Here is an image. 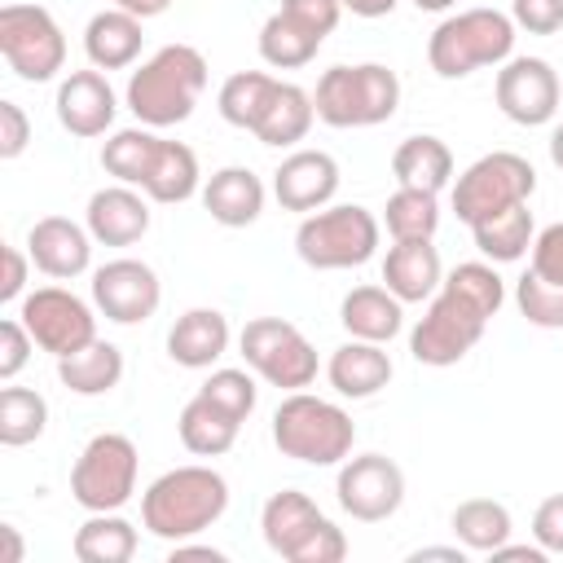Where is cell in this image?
Masks as SVG:
<instances>
[{
  "label": "cell",
  "instance_id": "1",
  "mask_svg": "<svg viewBox=\"0 0 563 563\" xmlns=\"http://www.w3.org/2000/svg\"><path fill=\"white\" fill-rule=\"evenodd\" d=\"M229 510V484L211 466H176L163 471L141 493V523L158 541H189L211 528Z\"/></svg>",
  "mask_w": 563,
  "mask_h": 563
},
{
  "label": "cell",
  "instance_id": "2",
  "mask_svg": "<svg viewBox=\"0 0 563 563\" xmlns=\"http://www.w3.org/2000/svg\"><path fill=\"white\" fill-rule=\"evenodd\" d=\"M207 88V57L194 44H167L128 79V110L145 128H176L194 114Z\"/></svg>",
  "mask_w": 563,
  "mask_h": 563
},
{
  "label": "cell",
  "instance_id": "3",
  "mask_svg": "<svg viewBox=\"0 0 563 563\" xmlns=\"http://www.w3.org/2000/svg\"><path fill=\"white\" fill-rule=\"evenodd\" d=\"M273 444L282 449V457H295L308 466H339L356 444V427H352V413L339 409L334 400L290 391L273 409Z\"/></svg>",
  "mask_w": 563,
  "mask_h": 563
},
{
  "label": "cell",
  "instance_id": "4",
  "mask_svg": "<svg viewBox=\"0 0 563 563\" xmlns=\"http://www.w3.org/2000/svg\"><path fill=\"white\" fill-rule=\"evenodd\" d=\"M515 53V22L501 9H462L427 40V62L440 79H466L479 66H501Z\"/></svg>",
  "mask_w": 563,
  "mask_h": 563
},
{
  "label": "cell",
  "instance_id": "5",
  "mask_svg": "<svg viewBox=\"0 0 563 563\" xmlns=\"http://www.w3.org/2000/svg\"><path fill=\"white\" fill-rule=\"evenodd\" d=\"M312 106H317V119L330 128H374V123H387L396 114L400 79L383 62L330 66L317 79Z\"/></svg>",
  "mask_w": 563,
  "mask_h": 563
},
{
  "label": "cell",
  "instance_id": "6",
  "mask_svg": "<svg viewBox=\"0 0 563 563\" xmlns=\"http://www.w3.org/2000/svg\"><path fill=\"white\" fill-rule=\"evenodd\" d=\"M378 216L361 202H334L321 211H308L295 229V251L308 268L334 273V268H361L378 251Z\"/></svg>",
  "mask_w": 563,
  "mask_h": 563
},
{
  "label": "cell",
  "instance_id": "7",
  "mask_svg": "<svg viewBox=\"0 0 563 563\" xmlns=\"http://www.w3.org/2000/svg\"><path fill=\"white\" fill-rule=\"evenodd\" d=\"M493 321L488 308H479L471 295H462L457 286L440 282V290L431 295L427 312L418 317V325L409 330V352L418 365H457L479 339H484V325Z\"/></svg>",
  "mask_w": 563,
  "mask_h": 563
},
{
  "label": "cell",
  "instance_id": "8",
  "mask_svg": "<svg viewBox=\"0 0 563 563\" xmlns=\"http://www.w3.org/2000/svg\"><path fill=\"white\" fill-rule=\"evenodd\" d=\"M537 189V172L523 154L515 150H493L475 158L457 180H453V211L462 224H479L506 207L528 202Z\"/></svg>",
  "mask_w": 563,
  "mask_h": 563
},
{
  "label": "cell",
  "instance_id": "9",
  "mask_svg": "<svg viewBox=\"0 0 563 563\" xmlns=\"http://www.w3.org/2000/svg\"><path fill=\"white\" fill-rule=\"evenodd\" d=\"M0 57L26 84H48L66 66V35L44 4L9 0L0 9Z\"/></svg>",
  "mask_w": 563,
  "mask_h": 563
},
{
  "label": "cell",
  "instance_id": "10",
  "mask_svg": "<svg viewBox=\"0 0 563 563\" xmlns=\"http://www.w3.org/2000/svg\"><path fill=\"white\" fill-rule=\"evenodd\" d=\"M136 444L119 431L92 435L75 466H70V497L92 515V510H119L136 493Z\"/></svg>",
  "mask_w": 563,
  "mask_h": 563
},
{
  "label": "cell",
  "instance_id": "11",
  "mask_svg": "<svg viewBox=\"0 0 563 563\" xmlns=\"http://www.w3.org/2000/svg\"><path fill=\"white\" fill-rule=\"evenodd\" d=\"M242 361L273 387L303 391L317 378V347L303 339V330L286 317H255L238 334Z\"/></svg>",
  "mask_w": 563,
  "mask_h": 563
},
{
  "label": "cell",
  "instance_id": "12",
  "mask_svg": "<svg viewBox=\"0 0 563 563\" xmlns=\"http://www.w3.org/2000/svg\"><path fill=\"white\" fill-rule=\"evenodd\" d=\"M18 317L31 330L35 347L40 352H53V356H70V352H79L84 343L97 339L92 308L75 290H66V286H40V290H31L22 299V308H18Z\"/></svg>",
  "mask_w": 563,
  "mask_h": 563
},
{
  "label": "cell",
  "instance_id": "13",
  "mask_svg": "<svg viewBox=\"0 0 563 563\" xmlns=\"http://www.w3.org/2000/svg\"><path fill=\"white\" fill-rule=\"evenodd\" d=\"M339 506L361 523H383L405 501V471L383 453H356L339 466Z\"/></svg>",
  "mask_w": 563,
  "mask_h": 563
},
{
  "label": "cell",
  "instance_id": "14",
  "mask_svg": "<svg viewBox=\"0 0 563 563\" xmlns=\"http://www.w3.org/2000/svg\"><path fill=\"white\" fill-rule=\"evenodd\" d=\"M493 92H497L501 114L510 123H519V128L550 123L559 114V97H563L559 70L545 57H510V62H501Z\"/></svg>",
  "mask_w": 563,
  "mask_h": 563
},
{
  "label": "cell",
  "instance_id": "15",
  "mask_svg": "<svg viewBox=\"0 0 563 563\" xmlns=\"http://www.w3.org/2000/svg\"><path fill=\"white\" fill-rule=\"evenodd\" d=\"M163 299V286H158V273L145 264V260H110L92 273V303L119 321V325H136V321H150L154 308Z\"/></svg>",
  "mask_w": 563,
  "mask_h": 563
},
{
  "label": "cell",
  "instance_id": "16",
  "mask_svg": "<svg viewBox=\"0 0 563 563\" xmlns=\"http://www.w3.org/2000/svg\"><path fill=\"white\" fill-rule=\"evenodd\" d=\"M26 255L44 277L70 282L92 264V233L88 224H75L66 216H44L26 233Z\"/></svg>",
  "mask_w": 563,
  "mask_h": 563
},
{
  "label": "cell",
  "instance_id": "17",
  "mask_svg": "<svg viewBox=\"0 0 563 563\" xmlns=\"http://www.w3.org/2000/svg\"><path fill=\"white\" fill-rule=\"evenodd\" d=\"M273 194L286 211H321L339 194V163L325 150H295L273 172Z\"/></svg>",
  "mask_w": 563,
  "mask_h": 563
},
{
  "label": "cell",
  "instance_id": "18",
  "mask_svg": "<svg viewBox=\"0 0 563 563\" xmlns=\"http://www.w3.org/2000/svg\"><path fill=\"white\" fill-rule=\"evenodd\" d=\"M57 123L70 132V136H101L110 123H114V88L101 70H70L62 84H57Z\"/></svg>",
  "mask_w": 563,
  "mask_h": 563
},
{
  "label": "cell",
  "instance_id": "19",
  "mask_svg": "<svg viewBox=\"0 0 563 563\" xmlns=\"http://www.w3.org/2000/svg\"><path fill=\"white\" fill-rule=\"evenodd\" d=\"M84 220H88L92 242H101V246H132L150 229V202L136 194V185L119 180V185H106V189H97L88 198Z\"/></svg>",
  "mask_w": 563,
  "mask_h": 563
},
{
  "label": "cell",
  "instance_id": "20",
  "mask_svg": "<svg viewBox=\"0 0 563 563\" xmlns=\"http://www.w3.org/2000/svg\"><path fill=\"white\" fill-rule=\"evenodd\" d=\"M321 523H325V515H321L317 501H312L308 493H299V488L273 493V497L264 501V510H260V532H264L268 550L282 554V559H290V563L299 559V550L308 545V537H312Z\"/></svg>",
  "mask_w": 563,
  "mask_h": 563
},
{
  "label": "cell",
  "instance_id": "21",
  "mask_svg": "<svg viewBox=\"0 0 563 563\" xmlns=\"http://www.w3.org/2000/svg\"><path fill=\"white\" fill-rule=\"evenodd\" d=\"M383 282L400 303H422L440 290L444 268H440V251L431 246V238H405L391 242L387 260H383Z\"/></svg>",
  "mask_w": 563,
  "mask_h": 563
},
{
  "label": "cell",
  "instance_id": "22",
  "mask_svg": "<svg viewBox=\"0 0 563 563\" xmlns=\"http://www.w3.org/2000/svg\"><path fill=\"white\" fill-rule=\"evenodd\" d=\"M391 356L383 352V343H369V339H347L343 347L330 352V365H325V378L339 396L347 400H369L378 396L387 383H391Z\"/></svg>",
  "mask_w": 563,
  "mask_h": 563
},
{
  "label": "cell",
  "instance_id": "23",
  "mask_svg": "<svg viewBox=\"0 0 563 563\" xmlns=\"http://www.w3.org/2000/svg\"><path fill=\"white\" fill-rule=\"evenodd\" d=\"M202 207L224 229H246L264 211V180L251 167H220L202 185Z\"/></svg>",
  "mask_w": 563,
  "mask_h": 563
},
{
  "label": "cell",
  "instance_id": "24",
  "mask_svg": "<svg viewBox=\"0 0 563 563\" xmlns=\"http://www.w3.org/2000/svg\"><path fill=\"white\" fill-rule=\"evenodd\" d=\"M229 352V321L216 308H189L167 330V356L185 369H207Z\"/></svg>",
  "mask_w": 563,
  "mask_h": 563
},
{
  "label": "cell",
  "instance_id": "25",
  "mask_svg": "<svg viewBox=\"0 0 563 563\" xmlns=\"http://www.w3.org/2000/svg\"><path fill=\"white\" fill-rule=\"evenodd\" d=\"M141 18L128 9H101L84 26V53L97 70H123L141 53Z\"/></svg>",
  "mask_w": 563,
  "mask_h": 563
},
{
  "label": "cell",
  "instance_id": "26",
  "mask_svg": "<svg viewBox=\"0 0 563 563\" xmlns=\"http://www.w3.org/2000/svg\"><path fill=\"white\" fill-rule=\"evenodd\" d=\"M339 321L352 339H369V343H391L405 325V303L387 290V286H356L343 295L339 303Z\"/></svg>",
  "mask_w": 563,
  "mask_h": 563
},
{
  "label": "cell",
  "instance_id": "27",
  "mask_svg": "<svg viewBox=\"0 0 563 563\" xmlns=\"http://www.w3.org/2000/svg\"><path fill=\"white\" fill-rule=\"evenodd\" d=\"M391 176L396 185L405 189H427V194H440L449 180H453V154L440 136L422 132V136H405L391 154Z\"/></svg>",
  "mask_w": 563,
  "mask_h": 563
},
{
  "label": "cell",
  "instance_id": "28",
  "mask_svg": "<svg viewBox=\"0 0 563 563\" xmlns=\"http://www.w3.org/2000/svg\"><path fill=\"white\" fill-rule=\"evenodd\" d=\"M57 378L75 396H106L123 378V352L114 343H106V339H92L79 352L57 356Z\"/></svg>",
  "mask_w": 563,
  "mask_h": 563
},
{
  "label": "cell",
  "instance_id": "29",
  "mask_svg": "<svg viewBox=\"0 0 563 563\" xmlns=\"http://www.w3.org/2000/svg\"><path fill=\"white\" fill-rule=\"evenodd\" d=\"M238 427H242V418H233L229 409H220V405L207 400L202 391H198V396L180 409V418H176L180 444H185L189 453H198V457H220V453H229L233 440H238Z\"/></svg>",
  "mask_w": 563,
  "mask_h": 563
},
{
  "label": "cell",
  "instance_id": "30",
  "mask_svg": "<svg viewBox=\"0 0 563 563\" xmlns=\"http://www.w3.org/2000/svg\"><path fill=\"white\" fill-rule=\"evenodd\" d=\"M312 119H317L312 92H303L299 84H282V79H277V92H273L264 119L255 123V136H260V145L286 150V145H299V141L308 136Z\"/></svg>",
  "mask_w": 563,
  "mask_h": 563
},
{
  "label": "cell",
  "instance_id": "31",
  "mask_svg": "<svg viewBox=\"0 0 563 563\" xmlns=\"http://www.w3.org/2000/svg\"><path fill=\"white\" fill-rule=\"evenodd\" d=\"M136 554V528L119 510H92L75 528V559L79 563H128Z\"/></svg>",
  "mask_w": 563,
  "mask_h": 563
},
{
  "label": "cell",
  "instance_id": "32",
  "mask_svg": "<svg viewBox=\"0 0 563 563\" xmlns=\"http://www.w3.org/2000/svg\"><path fill=\"white\" fill-rule=\"evenodd\" d=\"M471 233H475L479 255H484V260H493V264H515V260H523V255L532 251V238H537L528 202L506 207V211H497V216H488V220L471 224Z\"/></svg>",
  "mask_w": 563,
  "mask_h": 563
},
{
  "label": "cell",
  "instance_id": "33",
  "mask_svg": "<svg viewBox=\"0 0 563 563\" xmlns=\"http://www.w3.org/2000/svg\"><path fill=\"white\" fill-rule=\"evenodd\" d=\"M449 528H453V537H457L471 554H493V550L506 545L510 532H515L510 510H506L501 501H493V497H466V501L453 510Z\"/></svg>",
  "mask_w": 563,
  "mask_h": 563
},
{
  "label": "cell",
  "instance_id": "34",
  "mask_svg": "<svg viewBox=\"0 0 563 563\" xmlns=\"http://www.w3.org/2000/svg\"><path fill=\"white\" fill-rule=\"evenodd\" d=\"M141 189L150 202H189L198 194V154L185 141H163Z\"/></svg>",
  "mask_w": 563,
  "mask_h": 563
},
{
  "label": "cell",
  "instance_id": "35",
  "mask_svg": "<svg viewBox=\"0 0 563 563\" xmlns=\"http://www.w3.org/2000/svg\"><path fill=\"white\" fill-rule=\"evenodd\" d=\"M325 40L321 35H312L308 26H299L290 13H273V18H264V26H260V57L273 66V70H299V66H308L312 57H317V48H321Z\"/></svg>",
  "mask_w": 563,
  "mask_h": 563
},
{
  "label": "cell",
  "instance_id": "36",
  "mask_svg": "<svg viewBox=\"0 0 563 563\" xmlns=\"http://www.w3.org/2000/svg\"><path fill=\"white\" fill-rule=\"evenodd\" d=\"M273 92H277V79L273 75H264V70H238V75H229L220 84V97H216L220 119L233 123V128H242V132H255V123L264 119Z\"/></svg>",
  "mask_w": 563,
  "mask_h": 563
},
{
  "label": "cell",
  "instance_id": "37",
  "mask_svg": "<svg viewBox=\"0 0 563 563\" xmlns=\"http://www.w3.org/2000/svg\"><path fill=\"white\" fill-rule=\"evenodd\" d=\"M158 145H163V136H154L145 123H141V128H119V132L101 145V167H106L114 180L141 189L145 176H150V167H154Z\"/></svg>",
  "mask_w": 563,
  "mask_h": 563
},
{
  "label": "cell",
  "instance_id": "38",
  "mask_svg": "<svg viewBox=\"0 0 563 563\" xmlns=\"http://www.w3.org/2000/svg\"><path fill=\"white\" fill-rule=\"evenodd\" d=\"M44 427H48V405L40 391H31V387L0 391V444L4 449H22V444L40 440Z\"/></svg>",
  "mask_w": 563,
  "mask_h": 563
},
{
  "label": "cell",
  "instance_id": "39",
  "mask_svg": "<svg viewBox=\"0 0 563 563\" xmlns=\"http://www.w3.org/2000/svg\"><path fill=\"white\" fill-rule=\"evenodd\" d=\"M383 224L391 233V242H405V238H435L440 229V202L435 194L427 189H396L383 207Z\"/></svg>",
  "mask_w": 563,
  "mask_h": 563
},
{
  "label": "cell",
  "instance_id": "40",
  "mask_svg": "<svg viewBox=\"0 0 563 563\" xmlns=\"http://www.w3.org/2000/svg\"><path fill=\"white\" fill-rule=\"evenodd\" d=\"M515 303H519L523 321H532L541 330H563V286H550L532 268L515 282Z\"/></svg>",
  "mask_w": 563,
  "mask_h": 563
},
{
  "label": "cell",
  "instance_id": "41",
  "mask_svg": "<svg viewBox=\"0 0 563 563\" xmlns=\"http://www.w3.org/2000/svg\"><path fill=\"white\" fill-rule=\"evenodd\" d=\"M207 400H216L220 409H229L233 418H251L255 413V400H260V387L246 369H211V378L198 387Z\"/></svg>",
  "mask_w": 563,
  "mask_h": 563
},
{
  "label": "cell",
  "instance_id": "42",
  "mask_svg": "<svg viewBox=\"0 0 563 563\" xmlns=\"http://www.w3.org/2000/svg\"><path fill=\"white\" fill-rule=\"evenodd\" d=\"M510 22L528 35H554L563 26V0H510Z\"/></svg>",
  "mask_w": 563,
  "mask_h": 563
},
{
  "label": "cell",
  "instance_id": "43",
  "mask_svg": "<svg viewBox=\"0 0 563 563\" xmlns=\"http://www.w3.org/2000/svg\"><path fill=\"white\" fill-rule=\"evenodd\" d=\"M31 347H35V339H31V330L22 325V317L0 321V378H4V383L18 378V369L31 361Z\"/></svg>",
  "mask_w": 563,
  "mask_h": 563
},
{
  "label": "cell",
  "instance_id": "44",
  "mask_svg": "<svg viewBox=\"0 0 563 563\" xmlns=\"http://www.w3.org/2000/svg\"><path fill=\"white\" fill-rule=\"evenodd\" d=\"M532 273L545 277L550 286H563V220L545 224L532 238Z\"/></svg>",
  "mask_w": 563,
  "mask_h": 563
},
{
  "label": "cell",
  "instance_id": "45",
  "mask_svg": "<svg viewBox=\"0 0 563 563\" xmlns=\"http://www.w3.org/2000/svg\"><path fill=\"white\" fill-rule=\"evenodd\" d=\"M282 13H290L299 26H308L312 35H330L339 26V13H343V0H282Z\"/></svg>",
  "mask_w": 563,
  "mask_h": 563
},
{
  "label": "cell",
  "instance_id": "46",
  "mask_svg": "<svg viewBox=\"0 0 563 563\" xmlns=\"http://www.w3.org/2000/svg\"><path fill=\"white\" fill-rule=\"evenodd\" d=\"M532 537L545 554H563V493H550L532 515Z\"/></svg>",
  "mask_w": 563,
  "mask_h": 563
},
{
  "label": "cell",
  "instance_id": "47",
  "mask_svg": "<svg viewBox=\"0 0 563 563\" xmlns=\"http://www.w3.org/2000/svg\"><path fill=\"white\" fill-rule=\"evenodd\" d=\"M31 141V119L18 101H0V158H18Z\"/></svg>",
  "mask_w": 563,
  "mask_h": 563
},
{
  "label": "cell",
  "instance_id": "48",
  "mask_svg": "<svg viewBox=\"0 0 563 563\" xmlns=\"http://www.w3.org/2000/svg\"><path fill=\"white\" fill-rule=\"evenodd\" d=\"M347 554V537H343V528H334L330 519L308 537V545L299 550V559L295 563H339Z\"/></svg>",
  "mask_w": 563,
  "mask_h": 563
},
{
  "label": "cell",
  "instance_id": "49",
  "mask_svg": "<svg viewBox=\"0 0 563 563\" xmlns=\"http://www.w3.org/2000/svg\"><path fill=\"white\" fill-rule=\"evenodd\" d=\"M0 255H4V277H0V299H4V303H13V299H22V290H26V260H31V255H22L18 246H4Z\"/></svg>",
  "mask_w": 563,
  "mask_h": 563
},
{
  "label": "cell",
  "instance_id": "50",
  "mask_svg": "<svg viewBox=\"0 0 563 563\" xmlns=\"http://www.w3.org/2000/svg\"><path fill=\"white\" fill-rule=\"evenodd\" d=\"M343 9L356 18H387L396 9V0H343Z\"/></svg>",
  "mask_w": 563,
  "mask_h": 563
},
{
  "label": "cell",
  "instance_id": "51",
  "mask_svg": "<svg viewBox=\"0 0 563 563\" xmlns=\"http://www.w3.org/2000/svg\"><path fill=\"white\" fill-rule=\"evenodd\" d=\"M167 4H172V0H114V9H128V13H136L141 22L167 13Z\"/></svg>",
  "mask_w": 563,
  "mask_h": 563
},
{
  "label": "cell",
  "instance_id": "52",
  "mask_svg": "<svg viewBox=\"0 0 563 563\" xmlns=\"http://www.w3.org/2000/svg\"><path fill=\"white\" fill-rule=\"evenodd\" d=\"M493 559H528V563H541L545 550H541V545H510V541H506V545L493 550Z\"/></svg>",
  "mask_w": 563,
  "mask_h": 563
},
{
  "label": "cell",
  "instance_id": "53",
  "mask_svg": "<svg viewBox=\"0 0 563 563\" xmlns=\"http://www.w3.org/2000/svg\"><path fill=\"white\" fill-rule=\"evenodd\" d=\"M0 537H4V563H22V537H18V528L4 523Z\"/></svg>",
  "mask_w": 563,
  "mask_h": 563
},
{
  "label": "cell",
  "instance_id": "54",
  "mask_svg": "<svg viewBox=\"0 0 563 563\" xmlns=\"http://www.w3.org/2000/svg\"><path fill=\"white\" fill-rule=\"evenodd\" d=\"M422 559H449V563H462V559H466V545H457V550H440V545H427V550H418V554H413V563H422Z\"/></svg>",
  "mask_w": 563,
  "mask_h": 563
},
{
  "label": "cell",
  "instance_id": "55",
  "mask_svg": "<svg viewBox=\"0 0 563 563\" xmlns=\"http://www.w3.org/2000/svg\"><path fill=\"white\" fill-rule=\"evenodd\" d=\"M550 158H554V167L563 172V123L550 132Z\"/></svg>",
  "mask_w": 563,
  "mask_h": 563
},
{
  "label": "cell",
  "instance_id": "56",
  "mask_svg": "<svg viewBox=\"0 0 563 563\" xmlns=\"http://www.w3.org/2000/svg\"><path fill=\"white\" fill-rule=\"evenodd\" d=\"M413 4H418V9H427V13H444L453 0H413Z\"/></svg>",
  "mask_w": 563,
  "mask_h": 563
}]
</instances>
